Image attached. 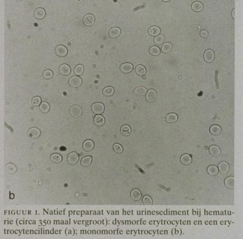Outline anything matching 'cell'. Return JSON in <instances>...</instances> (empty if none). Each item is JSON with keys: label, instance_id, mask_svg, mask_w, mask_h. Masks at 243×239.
<instances>
[{"label": "cell", "instance_id": "cell-43", "mask_svg": "<svg viewBox=\"0 0 243 239\" xmlns=\"http://www.w3.org/2000/svg\"><path fill=\"white\" fill-rule=\"evenodd\" d=\"M232 17L233 19H235V9H233L232 12Z\"/></svg>", "mask_w": 243, "mask_h": 239}, {"label": "cell", "instance_id": "cell-2", "mask_svg": "<svg viewBox=\"0 0 243 239\" xmlns=\"http://www.w3.org/2000/svg\"><path fill=\"white\" fill-rule=\"evenodd\" d=\"M27 135V137L30 138V139L35 140L40 136L41 131L37 127H32L28 130Z\"/></svg>", "mask_w": 243, "mask_h": 239}, {"label": "cell", "instance_id": "cell-13", "mask_svg": "<svg viewBox=\"0 0 243 239\" xmlns=\"http://www.w3.org/2000/svg\"><path fill=\"white\" fill-rule=\"evenodd\" d=\"M33 16L38 20H41L46 16V11L45 9L41 7L37 8L33 13Z\"/></svg>", "mask_w": 243, "mask_h": 239}, {"label": "cell", "instance_id": "cell-42", "mask_svg": "<svg viewBox=\"0 0 243 239\" xmlns=\"http://www.w3.org/2000/svg\"><path fill=\"white\" fill-rule=\"evenodd\" d=\"M200 35L203 39H206L208 36V33L206 30H203L201 31L200 32Z\"/></svg>", "mask_w": 243, "mask_h": 239}, {"label": "cell", "instance_id": "cell-21", "mask_svg": "<svg viewBox=\"0 0 243 239\" xmlns=\"http://www.w3.org/2000/svg\"><path fill=\"white\" fill-rule=\"evenodd\" d=\"M165 120L170 124H173L176 122L178 120V116L176 114L174 113H171L167 114L165 116Z\"/></svg>", "mask_w": 243, "mask_h": 239}, {"label": "cell", "instance_id": "cell-27", "mask_svg": "<svg viewBox=\"0 0 243 239\" xmlns=\"http://www.w3.org/2000/svg\"><path fill=\"white\" fill-rule=\"evenodd\" d=\"M63 158L58 154H53L50 156V160L53 163L59 164L62 161Z\"/></svg>", "mask_w": 243, "mask_h": 239}, {"label": "cell", "instance_id": "cell-7", "mask_svg": "<svg viewBox=\"0 0 243 239\" xmlns=\"http://www.w3.org/2000/svg\"><path fill=\"white\" fill-rule=\"evenodd\" d=\"M94 22H95L94 16L90 13L86 14V15L84 16L83 18V23L84 25H85L87 27L92 26L94 24Z\"/></svg>", "mask_w": 243, "mask_h": 239}, {"label": "cell", "instance_id": "cell-40", "mask_svg": "<svg viewBox=\"0 0 243 239\" xmlns=\"http://www.w3.org/2000/svg\"><path fill=\"white\" fill-rule=\"evenodd\" d=\"M31 102H32V105L34 107L40 106V105L41 103V99L39 96H35L32 98Z\"/></svg>", "mask_w": 243, "mask_h": 239}, {"label": "cell", "instance_id": "cell-10", "mask_svg": "<svg viewBox=\"0 0 243 239\" xmlns=\"http://www.w3.org/2000/svg\"><path fill=\"white\" fill-rule=\"evenodd\" d=\"M218 168L220 174H221L222 175H226V174L228 173V170H229L230 166H229V164H228L227 162L222 161L218 164Z\"/></svg>", "mask_w": 243, "mask_h": 239}, {"label": "cell", "instance_id": "cell-5", "mask_svg": "<svg viewBox=\"0 0 243 239\" xmlns=\"http://www.w3.org/2000/svg\"><path fill=\"white\" fill-rule=\"evenodd\" d=\"M68 83H69V85L71 87L78 88L81 86L82 83V80L79 76H73L68 81Z\"/></svg>", "mask_w": 243, "mask_h": 239}, {"label": "cell", "instance_id": "cell-20", "mask_svg": "<svg viewBox=\"0 0 243 239\" xmlns=\"http://www.w3.org/2000/svg\"><path fill=\"white\" fill-rule=\"evenodd\" d=\"M226 187L228 189H233L235 188V178L233 176H229L224 181Z\"/></svg>", "mask_w": 243, "mask_h": 239}, {"label": "cell", "instance_id": "cell-4", "mask_svg": "<svg viewBox=\"0 0 243 239\" xmlns=\"http://www.w3.org/2000/svg\"><path fill=\"white\" fill-rule=\"evenodd\" d=\"M70 115L74 117H79L81 116L82 109L79 105H74L70 107L69 110Z\"/></svg>", "mask_w": 243, "mask_h": 239}, {"label": "cell", "instance_id": "cell-14", "mask_svg": "<svg viewBox=\"0 0 243 239\" xmlns=\"http://www.w3.org/2000/svg\"><path fill=\"white\" fill-rule=\"evenodd\" d=\"M133 69V66L130 63H124L120 66V70L122 73L124 74H128L131 73Z\"/></svg>", "mask_w": 243, "mask_h": 239}, {"label": "cell", "instance_id": "cell-38", "mask_svg": "<svg viewBox=\"0 0 243 239\" xmlns=\"http://www.w3.org/2000/svg\"><path fill=\"white\" fill-rule=\"evenodd\" d=\"M113 149L115 154H120L124 152L123 147L120 144H118V143H115V144L113 145Z\"/></svg>", "mask_w": 243, "mask_h": 239}, {"label": "cell", "instance_id": "cell-33", "mask_svg": "<svg viewBox=\"0 0 243 239\" xmlns=\"http://www.w3.org/2000/svg\"><path fill=\"white\" fill-rule=\"evenodd\" d=\"M39 108H40V110L43 113H47L50 109L49 105L46 102H42L39 106Z\"/></svg>", "mask_w": 243, "mask_h": 239}, {"label": "cell", "instance_id": "cell-19", "mask_svg": "<svg viewBox=\"0 0 243 239\" xmlns=\"http://www.w3.org/2000/svg\"><path fill=\"white\" fill-rule=\"evenodd\" d=\"M121 33V30L119 27H112L109 31V36L111 39H116L117 38Z\"/></svg>", "mask_w": 243, "mask_h": 239}, {"label": "cell", "instance_id": "cell-45", "mask_svg": "<svg viewBox=\"0 0 243 239\" xmlns=\"http://www.w3.org/2000/svg\"><path fill=\"white\" fill-rule=\"evenodd\" d=\"M15 1H21L22 0H15Z\"/></svg>", "mask_w": 243, "mask_h": 239}, {"label": "cell", "instance_id": "cell-35", "mask_svg": "<svg viewBox=\"0 0 243 239\" xmlns=\"http://www.w3.org/2000/svg\"><path fill=\"white\" fill-rule=\"evenodd\" d=\"M172 49V45L171 43L167 42V43H165L162 45L161 50L163 53L167 54L171 51Z\"/></svg>", "mask_w": 243, "mask_h": 239}, {"label": "cell", "instance_id": "cell-25", "mask_svg": "<svg viewBox=\"0 0 243 239\" xmlns=\"http://www.w3.org/2000/svg\"><path fill=\"white\" fill-rule=\"evenodd\" d=\"M207 172L208 174L209 175L212 176H215L219 173V170H218V167H216L215 166H213V165L208 166L207 167Z\"/></svg>", "mask_w": 243, "mask_h": 239}, {"label": "cell", "instance_id": "cell-17", "mask_svg": "<svg viewBox=\"0 0 243 239\" xmlns=\"http://www.w3.org/2000/svg\"><path fill=\"white\" fill-rule=\"evenodd\" d=\"M130 197L131 199L134 200V202H138V201H139L141 199L142 194H141V192L139 189H134L131 191Z\"/></svg>", "mask_w": 243, "mask_h": 239}, {"label": "cell", "instance_id": "cell-28", "mask_svg": "<svg viewBox=\"0 0 243 239\" xmlns=\"http://www.w3.org/2000/svg\"><path fill=\"white\" fill-rule=\"evenodd\" d=\"M131 132V127L128 125H124L120 128V133L124 136H129Z\"/></svg>", "mask_w": 243, "mask_h": 239}, {"label": "cell", "instance_id": "cell-1", "mask_svg": "<svg viewBox=\"0 0 243 239\" xmlns=\"http://www.w3.org/2000/svg\"><path fill=\"white\" fill-rule=\"evenodd\" d=\"M79 161V156L75 152H71L67 156V162L70 166H75Z\"/></svg>", "mask_w": 243, "mask_h": 239}, {"label": "cell", "instance_id": "cell-3", "mask_svg": "<svg viewBox=\"0 0 243 239\" xmlns=\"http://www.w3.org/2000/svg\"><path fill=\"white\" fill-rule=\"evenodd\" d=\"M91 110L95 114H101L105 111V106L102 103L96 102L91 105Z\"/></svg>", "mask_w": 243, "mask_h": 239}, {"label": "cell", "instance_id": "cell-30", "mask_svg": "<svg viewBox=\"0 0 243 239\" xmlns=\"http://www.w3.org/2000/svg\"><path fill=\"white\" fill-rule=\"evenodd\" d=\"M135 72L139 76H144L147 73V71L144 66L139 65L135 68Z\"/></svg>", "mask_w": 243, "mask_h": 239}, {"label": "cell", "instance_id": "cell-41", "mask_svg": "<svg viewBox=\"0 0 243 239\" xmlns=\"http://www.w3.org/2000/svg\"><path fill=\"white\" fill-rule=\"evenodd\" d=\"M142 203L145 205H151L153 204V200L150 196L145 195L142 198Z\"/></svg>", "mask_w": 243, "mask_h": 239}, {"label": "cell", "instance_id": "cell-34", "mask_svg": "<svg viewBox=\"0 0 243 239\" xmlns=\"http://www.w3.org/2000/svg\"><path fill=\"white\" fill-rule=\"evenodd\" d=\"M114 93V89L112 87H107L103 89V94L105 96L109 97L113 95Z\"/></svg>", "mask_w": 243, "mask_h": 239}, {"label": "cell", "instance_id": "cell-37", "mask_svg": "<svg viewBox=\"0 0 243 239\" xmlns=\"http://www.w3.org/2000/svg\"><path fill=\"white\" fill-rule=\"evenodd\" d=\"M160 49L157 46H152L149 49V53L153 56H158L160 54Z\"/></svg>", "mask_w": 243, "mask_h": 239}, {"label": "cell", "instance_id": "cell-11", "mask_svg": "<svg viewBox=\"0 0 243 239\" xmlns=\"http://www.w3.org/2000/svg\"><path fill=\"white\" fill-rule=\"evenodd\" d=\"M95 146L94 141H92L91 140H87L85 141H84L83 144V149L84 151L89 152L94 149Z\"/></svg>", "mask_w": 243, "mask_h": 239}, {"label": "cell", "instance_id": "cell-39", "mask_svg": "<svg viewBox=\"0 0 243 239\" xmlns=\"http://www.w3.org/2000/svg\"><path fill=\"white\" fill-rule=\"evenodd\" d=\"M53 75V72L50 69H46L45 71H44V72L43 73V78L46 80H49L52 79Z\"/></svg>", "mask_w": 243, "mask_h": 239}, {"label": "cell", "instance_id": "cell-24", "mask_svg": "<svg viewBox=\"0 0 243 239\" xmlns=\"http://www.w3.org/2000/svg\"><path fill=\"white\" fill-rule=\"evenodd\" d=\"M5 170L6 172L10 175H13L17 172V167L12 163H9L5 166Z\"/></svg>", "mask_w": 243, "mask_h": 239}, {"label": "cell", "instance_id": "cell-8", "mask_svg": "<svg viewBox=\"0 0 243 239\" xmlns=\"http://www.w3.org/2000/svg\"><path fill=\"white\" fill-rule=\"evenodd\" d=\"M215 55L213 50L207 49L204 52V59L207 63H212V62L215 60Z\"/></svg>", "mask_w": 243, "mask_h": 239}, {"label": "cell", "instance_id": "cell-6", "mask_svg": "<svg viewBox=\"0 0 243 239\" xmlns=\"http://www.w3.org/2000/svg\"><path fill=\"white\" fill-rule=\"evenodd\" d=\"M145 95V99L149 103H153L156 100L157 93L153 89H149Z\"/></svg>", "mask_w": 243, "mask_h": 239}, {"label": "cell", "instance_id": "cell-26", "mask_svg": "<svg viewBox=\"0 0 243 239\" xmlns=\"http://www.w3.org/2000/svg\"><path fill=\"white\" fill-rule=\"evenodd\" d=\"M192 9L195 12H199L202 11L203 4L199 1H194L192 4Z\"/></svg>", "mask_w": 243, "mask_h": 239}, {"label": "cell", "instance_id": "cell-23", "mask_svg": "<svg viewBox=\"0 0 243 239\" xmlns=\"http://www.w3.org/2000/svg\"><path fill=\"white\" fill-rule=\"evenodd\" d=\"M222 132V128L218 125H213L210 128V133L213 136H219Z\"/></svg>", "mask_w": 243, "mask_h": 239}, {"label": "cell", "instance_id": "cell-15", "mask_svg": "<svg viewBox=\"0 0 243 239\" xmlns=\"http://www.w3.org/2000/svg\"><path fill=\"white\" fill-rule=\"evenodd\" d=\"M93 121L96 126L101 127L103 126L105 123V119L103 116H101V114H96L94 117Z\"/></svg>", "mask_w": 243, "mask_h": 239}, {"label": "cell", "instance_id": "cell-44", "mask_svg": "<svg viewBox=\"0 0 243 239\" xmlns=\"http://www.w3.org/2000/svg\"><path fill=\"white\" fill-rule=\"evenodd\" d=\"M162 1H164V2H169V1H171V0H162Z\"/></svg>", "mask_w": 243, "mask_h": 239}, {"label": "cell", "instance_id": "cell-9", "mask_svg": "<svg viewBox=\"0 0 243 239\" xmlns=\"http://www.w3.org/2000/svg\"><path fill=\"white\" fill-rule=\"evenodd\" d=\"M55 54L60 57H64L67 54V49L63 45H58L55 49Z\"/></svg>", "mask_w": 243, "mask_h": 239}, {"label": "cell", "instance_id": "cell-46", "mask_svg": "<svg viewBox=\"0 0 243 239\" xmlns=\"http://www.w3.org/2000/svg\"><path fill=\"white\" fill-rule=\"evenodd\" d=\"M13 194H12V196H11V198H13Z\"/></svg>", "mask_w": 243, "mask_h": 239}, {"label": "cell", "instance_id": "cell-18", "mask_svg": "<svg viewBox=\"0 0 243 239\" xmlns=\"http://www.w3.org/2000/svg\"><path fill=\"white\" fill-rule=\"evenodd\" d=\"M208 150L210 154L214 157H218L219 156H220L221 154V151L220 149V147L215 145L211 146L209 147Z\"/></svg>", "mask_w": 243, "mask_h": 239}, {"label": "cell", "instance_id": "cell-31", "mask_svg": "<svg viewBox=\"0 0 243 239\" xmlns=\"http://www.w3.org/2000/svg\"><path fill=\"white\" fill-rule=\"evenodd\" d=\"M165 40V36L162 34H159L158 35L154 37V43L156 45L160 46V45H162L164 43Z\"/></svg>", "mask_w": 243, "mask_h": 239}, {"label": "cell", "instance_id": "cell-32", "mask_svg": "<svg viewBox=\"0 0 243 239\" xmlns=\"http://www.w3.org/2000/svg\"><path fill=\"white\" fill-rule=\"evenodd\" d=\"M147 92V90L145 87H139L136 88L134 91V93L136 95H139V96H142V95H145Z\"/></svg>", "mask_w": 243, "mask_h": 239}, {"label": "cell", "instance_id": "cell-12", "mask_svg": "<svg viewBox=\"0 0 243 239\" xmlns=\"http://www.w3.org/2000/svg\"><path fill=\"white\" fill-rule=\"evenodd\" d=\"M58 71H59V73L61 75L66 76L70 74L71 69L69 65L66 64H62L58 68Z\"/></svg>", "mask_w": 243, "mask_h": 239}, {"label": "cell", "instance_id": "cell-16", "mask_svg": "<svg viewBox=\"0 0 243 239\" xmlns=\"http://www.w3.org/2000/svg\"><path fill=\"white\" fill-rule=\"evenodd\" d=\"M180 161L184 166H189L192 162V157L189 154H184L180 158Z\"/></svg>", "mask_w": 243, "mask_h": 239}, {"label": "cell", "instance_id": "cell-22", "mask_svg": "<svg viewBox=\"0 0 243 239\" xmlns=\"http://www.w3.org/2000/svg\"><path fill=\"white\" fill-rule=\"evenodd\" d=\"M92 162V158L91 156H86L83 158L80 161V164L84 167H87L91 166Z\"/></svg>", "mask_w": 243, "mask_h": 239}, {"label": "cell", "instance_id": "cell-29", "mask_svg": "<svg viewBox=\"0 0 243 239\" xmlns=\"http://www.w3.org/2000/svg\"><path fill=\"white\" fill-rule=\"evenodd\" d=\"M160 29L158 26H152L149 28L148 33L152 37H156L160 34Z\"/></svg>", "mask_w": 243, "mask_h": 239}, {"label": "cell", "instance_id": "cell-36", "mask_svg": "<svg viewBox=\"0 0 243 239\" xmlns=\"http://www.w3.org/2000/svg\"><path fill=\"white\" fill-rule=\"evenodd\" d=\"M84 71V67L82 65H78L74 68V74L75 75L80 76L83 74Z\"/></svg>", "mask_w": 243, "mask_h": 239}]
</instances>
